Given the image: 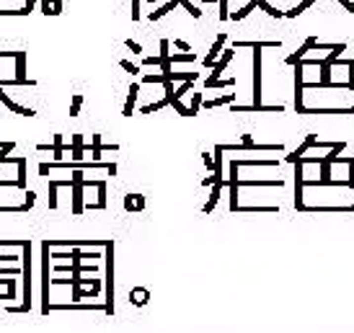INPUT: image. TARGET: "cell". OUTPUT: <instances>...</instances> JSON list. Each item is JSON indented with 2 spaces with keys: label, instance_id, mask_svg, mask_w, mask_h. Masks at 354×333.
Segmentation results:
<instances>
[{
  "label": "cell",
  "instance_id": "6da1fadb",
  "mask_svg": "<svg viewBox=\"0 0 354 333\" xmlns=\"http://www.w3.org/2000/svg\"><path fill=\"white\" fill-rule=\"evenodd\" d=\"M21 277H24V302L18 307H8V313H29L31 310V243H21Z\"/></svg>",
  "mask_w": 354,
  "mask_h": 333
},
{
  "label": "cell",
  "instance_id": "7a4b0ae2",
  "mask_svg": "<svg viewBox=\"0 0 354 333\" xmlns=\"http://www.w3.org/2000/svg\"><path fill=\"white\" fill-rule=\"evenodd\" d=\"M104 271H106V279H104V292H106L104 313L114 315V243L111 240H106V246H104Z\"/></svg>",
  "mask_w": 354,
  "mask_h": 333
},
{
  "label": "cell",
  "instance_id": "3957f363",
  "mask_svg": "<svg viewBox=\"0 0 354 333\" xmlns=\"http://www.w3.org/2000/svg\"><path fill=\"white\" fill-rule=\"evenodd\" d=\"M49 253H52V248H49V240H44L42 243V313L44 315H49V310H52V302H49Z\"/></svg>",
  "mask_w": 354,
  "mask_h": 333
},
{
  "label": "cell",
  "instance_id": "277c9868",
  "mask_svg": "<svg viewBox=\"0 0 354 333\" xmlns=\"http://www.w3.org/2000/svg\"><path fill=\"white\" fill-rule=\"evenodd\" d=\"M303 191H305V166L298 160V163H295V209L298 212H303V207H305Z\"/></svg>",
  "mask_w": 354,
  "mask_h": 333
},
{
  "label": "cell",
  "instance_id": "5b68a950",
  "mask_svg": "<svg viewBox=\"0 0 354 333\" xmlns=\"http://www.w3.org/2000/svg\"><path fill=\"white\" fill-rule=\"evenodd\" d=\"M261 49H254V106H261Z\"/></svg>",
  "mask_w": 354,
  "mask_h": 333
},
{
  "label": "cell",
  "instance_id": "8992f818",
  "mask_svg": "<svg viewBox=\"0 0 354 333\" xmlns=\"http://www.w3.org/2000/svg\"><path fill=\"white\" fill-rule=\"evenodd\" d=\"M233 57H235V49H225V52L218 57V62H215V65L210 67V75L204 78V80H218V78L225 73V67L230 65V60H233Z\"/></svg>",
  "mask_w": 354,
  "mask_h": 333
},
{
  "label": "cell",
  "instance_id": "52a82bcc",
  "mask_svg": "<svg viewBox=\"0 0 354 333\" xmlns=\"http://www.w3.org/2000/svg\"><path fill=\"white\" fill-rule=\"evenodd\" d=\"M225 42H227V34H225V31H222V34H218V39H215V44L210 47V52L204 54V60H202V65H204V67H212L215 62H218V57L222 54Z\"/></svg>",
  "mask_w": 354,
  "mask_h": 333
},
{
  "label": "cell",
  "instance_id": "ba28073f",
  "mask_svg": "<svg viewBox=\"0 0 354 333\" xmlns=\"http://www.w3.org/2000/svg\"><path fill=\"white\" fill-rule=\"evenodd\" d=\"M13 60H16V80L21 85H37V80L26 78V52H13Z\"/></svg>",
  "mask_w": 354,
  "mask_h": 333
},
{
  "label": "cell",
  "instance_id": "9c48e42d",
  "mask_svg": "<svg viewBox=\"0 0 354 333\" xmlns=\"http://www.w3.org/2000/svg\"><path fill=\"white\" fill-rule=\"evenodd\" d=\"M315 44H318V37H308L305 42H303V47L298 49V52H292L290 57H287V60H284V62H287V65H298L300 60H303V57L308 54V52H310L313 47H315Z\"/></svg>",
  "mask_w": 354,
  "mask_h": 333
},
{
  "label": "cell",
  "instance_id": "30bf717a",
  "mask_svg": "<svg viewBox=\"0 0 354 333\" xmlns=\"http://www.w3.org/2000/svg\"><path fill=\"white\" fill-rule=\"evenodd\" d=\"M0 101H3V103H5V106H8L10 111H16V114H21V117H34V114H37V111H34V109H29V106H21V103H16L13 98H10V96L5 93V90H3V88H0Z\"/></svg>",
  "mask_w": 354,
  "mask_h": 333
},
{
  "label": "cell",
  "instance_id": "8fae6325",
  "mask_svg": "<svg viewBox=\"0 0 354 333\" xmlns=\"http://www.w3.org/2000/svg\"><path fill=\"white\" fill-rule=\"evenodd\" d=\"M137 96H140V83H132V85H130V93H127V101H124V109H122L124 117H132V114H134Z\"/></svg>",
  "mask_w": 354,
  "mask_h": 333
},
{
  "label": "cell",
  "instance_id": "7c38bea8",
  "mask_svg": "<svg viewBox=\"0 0 354 333\" xmlns=\"http://www.w3.org/2000/svg\"><path fill=\"white\" fill-rule=\"evenodd\" d=\"M147 302H150V292H147L145 287H134V290H130V305L142 307Z\"/></svg>",
  "mask_w": 354,
  "mask_h": 333
},
{
  "label": "cell",
  "instance_id": "4fadbf2b",
  "mask_svg": "<svg viewBox=\"0 0 354 333\" xmlns=\"http://www.w3.org/2000/svg\"><path fill=\"white\" fill-rule=\"evenodd\" d=\"M315 140H318L315 134H308L305 140H303V145H300V147H298V150H295V153H290V155L284 158V160H287V163H295V160H298V158H303V155H305V153H308V150H310V147L315 145Z\"/></svg>",
  "mask_w": 354,
  "mask_h": 333
},
{
  "label": "cell",
  "instance_id": "5bb4252c",
  "mask_svg": "<svg viewBox=\"0 0 354 333\" xmlns=\"http://www.w3.org/2000/svg\"><path fill=\"white\" fill-rule=\"evenodd\" d=\"M222 189H225V183H212L210 199H207V204H204V214H210L215 207H218V202H220V197H222Z\"/></svg>",
  "mask_w": 354,
  "mask_h": 333
},
{
  "label": "cell",
  "instance_id": "9a60e30c",
  "mask_svg": "<svg viewBox=\"0 0 354 333\" xmlns=\"http://www.w3.org/2000/svg\"><path fill=\"white\" fill-rule=\"evenodd\" d=\"M83 150H86V145H83V134L78 132V134H73V145H70L73 163H83Z\"/></svg>",
  "mask_w": 354,
  "mask_h": 333
},
{
  "label": "cell",
  "instance_id": "2e32d148",
  "mask_svg": "<svg viewBox=\"0 0 354 333\" xmlns=\"http://www.w3.org/2000/svg\"><path fill=\"white\" fill-rule=\"evenodd\" d=\"M246 47H254V49H264V47H282V42L271 39V42H233V49H246Z\"/></svg>",
  "mask_w": 354,
  "mask_h": 333
},
{
  "label": "cell",
  "instance_id": "e0dca14e",
  "mask_svg": "<svg viewBox=\"0 0 354 333\" xmlns=\"http://www.w3.org/2000/svg\"><path fill=\"white\" fill-rule=\"evenodd\" d=\"M44 16H60L62 13V0H39Z\"/></svg>",
  "mask_w": 354,
  "mask_h": 333
},
{
  "label": "cell",
  "instance_id": "ac0fdd59",
  "mask_svg": "<svg viewBox=\"0 0 354 333\" xmlns=\"http://www.w3.org/2000/svg\"><path fill=\"white\" fill-rule=\"evenodd\" d=\"M230 103H235V93H225L220 98H212V101H202L204 109H218V106H230Z\"/></svg>",
  "mask_w": 354,
  "mask_h": 333
},
{
  "label": "cell",
  "instance_id": "d6986e66",
  "mask_svg": "<svg viewBox=\"0 0 354 333\" xmlns=\"http://www.w3.org/2000/svg\"><path fill=\"white\" fill-rule=\"evenodd\" d=\"M230 111H284V106H266V103H261V106H254V103L238 106V103H230Z\"/></svg>",
  "mask_w": 354,
  "mask_h": 333
},
{
  "label": "cell",
  "instance_id": "ffe728a7",
  "mask_svg": "<svg viewBox=\"0 0 354 333\" xmlns=\"http://www.w3.org/2000/svg\"><path fill=\"white\" fill-rule=\"evenodd\" d=\"M256 3V8H261L264 13H269L271 18H284V10H279V8H274V5H269L266 0H254Z\"/></svg>",
  "mask_w": 354,
  "mask_h": 333
},
{
  "label": "cell",
  "instance_id": "44dd1931",
  "mask_svg": "<svg viewBox=\"0 0 354 333\" xmlns=\"http://www.w3.org/2000/svg\"><path fill=\"white\" fill-rule=\"evenodd\" d=\"M178 3H181V0H168V3H166L163 8H155L153 13H150V21H158V18H163V16H166V13H171V10H174Z\"/></svg>",
  "mask_w": 354,
  "mask_h": 333
},
{
  "label": "cell",
  "instance_id": "7402d4cb",
  "mask_svg": "<svg viewBox=\"0 0 354 333\" xmlns=\"http://www.w3.org/2000/svg\"><path fill=\"white\" fill-rule=\"evenodd\" d=\"M233 88L235 85V78H218V80H204V90H210V88Z\"/></svg>",
  "mask_w": 354,
  "mask_h": 333
},
{
  "label": "cell",
  "instance_id": "603a6c76",
  "mask_svg": "<svg viewBox=\"0 0 354 333\" xmlns=\"http://www.w3.org/2000/svg\"><path fill=\"white\" fill-rule=\"evenodd\" d=\"M52 153H54V163L62 160V153H65V142H62V134L57 132L54 134V142H52Z\"/></svg>",
  "mask_w": 354,
  "mask_h": 333
},
{
  "label": "cell",
  "instance_id": "cb8c5ba5",
  "mask_svg": "<svg viewBox=\"0 0 354 333\" xmlns=\"http://www.w3.org/2000/svg\"><path fill=\"white\" fill-rule=\"evenodd\" d=\"M16 166H18V189L26 191V158H16Z\"/></svg>",
  "mask_w": 354,
  "mask_h": 333
},
{
  "label": "cell",
  "instance_id": "d4e9b609",
  "mask_svg": "<svg viewBox=\"0 0 354 333\" xmlns=\"http://www.w3.org/2000/svg\"><path fill=\"white\" fill-rule=\"evenodd\" d=\"M313 3H315V0H300V5H298V8H290V10H284V16H287V18H295V16L305 13V10L310 8Z\"/></svg>",
  "mask_w": 354,
  "mask_h": 333
},
{
  "label": "cell",
  "instance_id": "484cf974",
  "mask_svg": "<svg viewBox=\"0 0 354 333\" xmlns=\"http://www.w3.org/2000/svg\"><path fill=\"white\" fill-rule=\"evenodd\" d=\"M194 60H197V54H194V52H178V54H171L168 57L171 65H174V62H194Z\"/></svg>",
  "mask_w": 354,
  "mask_h": 333
},
{
  "label": "cell",
  "instance_id": "4316f807",
  "mask_svg": "<svg viewBox=\"0 0 354 333\" xmlns=\"http://www.w3.org/2000/svg\"><path fill=\"white\" fill-rule=\"evenodd\" d=\"M168 106H174L181 117H194V114L189 111V106H184V101H181V98H168Z\"/></svg>",
  "mask_w": 354,
  "mask_h": 333
},
{
  "label": "cell",
  "instance_id": "83f0119b",
  "mask_svg": "<svg viewBox=\"0 0 354 333\" xmlns=\"http://www.w3.org/2000/svg\"><path fill=\"white\" fill-rule=\"evenodd\" d=\"M166 106H168V98H161V101H155V103H145V106H140V111L142 114H153V111L166 109Z\"/></svg>",
  "mask_w": 354,
  "mask_h": 333
},
{
  "label": "cell",
  "instance_id": "f1b7e54d",
  "mask_svg": "<svg viewBox=\"0 0 354 333\" xmlns=\"http://www.w3.org/2000/svg\"><path fill=\"white\" fill-rule=\"evenodd\" d=\"M90 150H93V160L101 163V153H104V142H101V134H93V145H90Z\"/></svg>",
  "mask_w": 354,
  "mask_h": 333
},
{
  "label": "cell",
  "instance_id": "f546056e",
  "mask_svg": "<svg viewBox=\"0 0 354 333\" xmlns=\"http://www.w3.org/2000/svg\"><path fill=\"white\" fill-rule=\"evenodd\" d=\"M202 90H194V93H191V106H189V111L194 114V117H197V114H199V109H202Z\"/></svg>",
  "mask_w": 354,
  "mask_h": 333
},
{
  "label": "cell",
  "instance_id": "4dcf8cb0",
  "mask_svg": "<svg viewBox=\"0 0 354 333\" xmlns=\"http://www.w3.org/2000/svg\"><path fill=\"white\" fill-rule=\"evenodd\" d=\"M254 8H256V3H254V0H251V3H246L241 10H235V13H230V18H233V21H241V18H246V16H248L251 10H254Z\"/></svg>",
  "mask_w": 354,
  "mask_h": 333
},
{
  "label": "cell",
  "instance_id": "1f68e13d",
  "mask_svg": "<svg viewBox=\"0 0 354 333\" xmlns=\"http://www.w3.org/2000/svg\"><path fill=\"white\" fill-rule=\"evenodd\" d=\"M57 191H60V181H49V209H57Z\"/></svg>",
  "mask_w": 354,
  "mask_h": 333
},
{
  "label": "cell",
  "instance_id": "d6a6232c",
  "mask_svg": "<svg viewBox=\"0 0 354 333\" xmlns=\"http://www.w3.org/2000/svg\"><path fill=\"white\" fill-rule=\"evenodd\" d=\"M189 90H194V83H189V80H186V83H181V85L174 90V98H184Z\"/></svg>",
  "mask_w": 354,
  "mask_h": 333
},
{
  "label": "cell",
  "instance_id": "836d02e7",
  "mask_svg": "<svg viewBox=\"0 0 354 333\" xmlns=\"http://www.w3.org/2000/svg\"><path fill=\"white\" fill-rule=\"evenodd\" d=\"M81 106H83V96L78 93V96H73V103H70V117H78V114H81Z\"/></svg>",
  "mask_w": 354,
  "mask_h": 333
},
{
  "label": "cell",
  "instance_id": "e575fe53",
  "mask_svg": "<svg viewBox=\"0 0 354 333\" xmlns=\"http://www.w3.org/2000/svg\"><path fill=\"white\" fill-rule=\"evenodd\" d=\"M122 207H124V209H127V212H137V209H134V194H124V199H122Z\"/></svg>",
  "mask_w": 354,
  "mask_h": 333
},
{
  "label": "cell",
  "instance_id": "d590c367",
  "mask_svg": "<svg viewBox=\"0 0 354 333\" xmlns=\"http://www.w3.org/2000/svg\"><path fill=\"white\" fill-rule=\"evenodd\" d=\"M119 65H122V70H127L130 75H140V67H137V65H132L130 60H122Z\"/></svg>",
  "mask_w": 354,
  "mask_h": 333
},
{
  "label": "cell",
  "instance_id": "8d00e7d4",
  "mask_svg": "<svg viewBox=\"0 0 354 333\" xmlns=\"http://www.w3.org/2000/svg\"><path fill=\"white\" fill-rule=\"evenodd\" d=\"M124 47H127L132 54H142V47H140V44H137L134 39H124Z\"/></svg>",
  "mask_w": 354,
  "mask_h": 333
},
{
  "label": "cell",
  "instance_id": "74e56055",
  "mask_svg": "<svg viewBox=\"0 0 354 333\" xmlns=\"http://www.w3.org/2000/svg\"><path fill=\"white\" fill-rule=\"evenodd\" d=\"M181 3H184V8L189 10V13H191L194 18H199V16H202V10H199L197 5H194V3H189V0H181Z\"/></svg>",
  "mask_w": 354,
  "mask_h": 333
},
{
  "label": "cell",
  "instance_id": "f35d334b",
  "mask_svg": "<svg viewBox=\"0 0 354 333\" xmlns=\"http://www.w3.org/2000/svg\"><path fill=\"white\" fill-rule=\"evenodd\" d=\"M142 10H140V0H132V21H140Z\"/></svg>",
  "mask_w": 354,
  "mask_h": 333
},
{
  "label": "cell",
  "instance_id": "ab89813d",
  "mask_svg": "<svg viewBox=\"0 0 354 333\" xmlns=\"http://www.w3.org/2000/svg\"><path fill=\"white\" fill-rule=\"evenodd\" d=\"M347 166H349V176H347L349 189H354V158H349V160H347Z\"/></svg>",
  "mask_w": 354,
  "mask_h": 333
},
{
  "label": "cell",
  "instance_id": "60d3db41",
  "mask_svg": "<svg viewBox=\"0 0 354 333\" xmlns=\"http://www.w3.org/2000/svg\"><path fill=\"white\" fill-rule=\"evenodd\" d=\"M174 47H176V49H181V52H191L189 42H184V39H174Z\"/></svg>",
  "mask_w": 354,
  "mask_h": 333
},
{
  "label": "cell",
  "instance_id": "b9f144b4",
  "mask_svg": "<svg viewBox=\"0 0 354 333\" xmlns=\"http://www.w3.org/2000/svg\"><path fill=\"white\" fill-rule=\"evenodd\" d=\"M134 209H137V212L145 209V197H142V194H134Z\"/></svg>",
  "mask_w": 354,
  "mask_h": 333
},
{
  "label": "cell",
  "instance_id": "7bdbcfd3",
  "mask_svg": "<svg viewBox=\"0 0 354 333\" xmlns=\"http://www.w3.org/2000/svg\"><path fill=\"white\" fill-rule=\"evenodd\" d=\"M202 160H204V168H207V170H212V168H215V160H212V155H210V153H202Z\"/></svg>",
  "mask_w": 354,
  "mask_h": 333
},
{
  "label": "cell",
  "instance_id": "ee69618b",
  "mask_svg": "<svg viewBox=\"0 0 354 333\" xmlns=\"http://www.w3.org/2000/svg\"><path fill=\"white\" fill-rule=\"evenodd\" d=\"M142 65L155 67V65H161V57H142Z\"/></svg>",
  "mask_w": 354,
  "mask_h": 333
},
{
  "label": "cell",
  "instance_id": "f6af8a7d",
  "mask_svg": "<svg viewBox=\"0 0 354 333\" xmlns=\"http://www.w3.org/2000/svg\"><path fill=\"white\" fill-rule=\"evenodd\" d=\"M34 202H37V194H34V191H29V189H26V202H24V204H26V207H29V209H31V207H34Z\"/></svg>",
  "mask_w": 354,
  "mask_h": 333
},
{
  "label": "cell",
  "instance_id": "bcb514c9",
  "mask_svg": "<svg viewBox=\"0 0 354 333\" xmlns=\"http://www.w3.org/2000/svg\"><path fill=\"white\" fill-rule=\"evenodd\" d=\"M339 3L344 5V8L349 10V13H354V3H352V0H339Z\"/></svg>",
  "mask_w": 354,
  "mask_h": 333
},
{
  "label": "cell",
  "instance_id": "7dc6e473",
  "mask_svg": "<svg viewBox=\"0 0 354 333\" xmlns=\"http://www.w3.org/2000/svg\"><path fill=\"white\" fill-rule=\"evenodd\" d=\"M34 5H37V0H26V5H24V8H26L29 13H31V10H34Z\"/></svg>",
  "mask_w": 354,
  "mask_h": 333
},
{
  "label": "cell",
  "instance_id": "c3c4849f",
  "mask_svg": "<svg viewBox=\"0 0 354 333\" xmlns=\"http://www.w3.org/2000/svg\"><path fill=\"white\" fill-rule=\"evenodd\" d=\"M202 3H220V0H202Z\"/></svg>",
  "mask_w": 354,
  "mask_h": 333
},
{
  "label": "cell",
  "instance_id": "681fc988",
  "mask_svg": "<svg viewBox=\"0 0 354 333\" xmlns=\"http://www.w3.org/2000/svg\"><path fill=\"white\" fill-rule=\"evenodd\" d=\"M0 52H3V49H0Z\"/></svg>",
  "mask_w": 354,
  "mask_h": 333
}]
</instances>
